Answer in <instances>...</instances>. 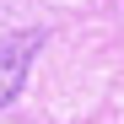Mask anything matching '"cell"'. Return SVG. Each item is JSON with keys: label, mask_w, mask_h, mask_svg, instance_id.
Listing matches in <instances>:
<instances>
[{"label": "cell", "mask_w": 124, "mask_h": 124, "mask_svg": "<svg viewBox=\"0 0 124 124\" xmlns=\"http://www.w3.org/2000/svg\"><path fill=\"white\" fill-rule=\"evenodd\" d=\"M38 43L43 38H22V43H0V108L22 92V81H27V59L38 54Z\"/></svg>", "instance_id": "1"}]
</instances>
